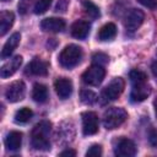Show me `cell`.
I'll use <instances>...</instances> for the list:
<instances>
[{
    "label": "cell",
    "instance_id": "cell-31",
    "mask_svg": "<svg viewBox=\"0 0 157 157\" xmlns=\"http://www.w3.org/2000/svg\"><path fill=\"white\" fill-rule=\"evenodd\" d=\"M151 70H152V74L155 77H157V61H153L152 65H151Z\"/></svg>",
    "mask_w": 157,
    "mask_h": 157
},
{
    "label": "cell",
    "instance_id": "cell-11",
    "mask_svg": "<svg viewBox=\"0 0 157 157\" xmlns=\"http://www.w3.org/2000/svg\"><path fill=\"white\" fill-rule=\"evenodd\" d=\"M54 88H55V92L59 96V98L66 99L72 93V82H71V80H69L66 77H59L54 82Z\"/></svg>",
    "mask_w": 157,
    "mask_h": 157
},
{
    "label": "cell",
    "instance_id": "cell-24",
    "mask_svg": "<svg viewBox=\"0 0 157 157\" xmlns=\"http://www.w3.org/2000/svg\"><path fill=\"white\" fill-rule=\"evenodd\" d=\"M50 4H52V0H37V2H36V5H34V9H33L34 13H36V15H42V13H44V12L49 9Z\"/></svg>",
    "mask_w": 157,
    "mask_h": 157
},
{
    "label": "cell",
    "instance_id": "cell-10",
    "mask_svg": "<svg viewBox=\"0 0 157 157\" xmlns=\"http://www.w3.org/2000/svg\"><path fill=\"white\" fill-rule=\"evenodd\" d=\"M83 135H94L98 131V117L94 112H85L81 114Z\"/></svg>",
    "mask_w": 157,
    "mask_h": 157
},
{
    "label": "cell",
    "instance_id": "cell-13",
    "mask_svg": "<svg viewBox=\"0 0 157 157\" xmlns=\"http://www.w3.org/2000/svg\"><path fill=\"white\" fill-rule=\"evenodd\" d=\"M26 74L36 76H45L48 74V63L39 58H34L26 67Z\"/></svg>",
    "mask_w": 157,
    "mask_h": 157
},
{
    "label": "cell",
    "instance_id": "cell-2",
    "mask_svg": "<svg viewBox=\"0 0 157 157\" xmlns=\"http://www.w3.org/2000/svg\"><path fill=\"white\" fill-rule=\"evenodd\" d=\"M50 129H52V124L48 120H42L34 125L31 132V145L33 148L39 151L50 150V141H49Z\"/></svg>",
    "mask_w": 157,
    "mask_h": 157
},
{
    "label": "cell",
    "instance_id": "cell-30",
    "mask_svg": "<svg viewBox=\"0 0 157 157\" xmlns=\"http://www.w3.org/2000/svg\"><path fill=\"white\" fill-rule=\"evenodd\" d=\"M60 156L61 157H64V156H71V157H74V156H76V151L75 150H65V151H63V152H60Z\"/></svg>",
    "mask_w": 157,
    "mask_h": 157
},
{
    "label": "cell",
    "instance_id": "cell-19",
    "mask_svg": "<svg viewBox=\"0 0 157 157\" xmlns=\"http://www.w3.org/2000/svg\"><path fill=\"white\" fill-rule=\"evenodd\" d=\"M115 36H117V26L112 22H108L104 26H102L98 32V39L102 42L112 40Z\"/></svg>",
    "mask_w": 157,
    "mask_h": 157
},
{
    "label": "cell",
    "instance_id": "cell-25",
    "mask_svg": "<svg viewBox=\"0 0 157 157\" xmlns=\"http://www.w3.org/2000/svg\"><path fill=\"white\" fill-rule=\"evenodd\" d=\"M92 60H93V64H98V65H102V66H103L104 64L108 63L109 58H108V55L104 54V53H96V54H93Z\"/></svg>",
    "mask_w": 157,
    "mask_h": 157
},
{
    "label": "cell",
    "instance_id": "cell-28",
    "mask_svg": "<svg viewBox=\"0 0 157 157\" xmlns=\"http://www.w3.org/2000/svg\"><path fill=\"white\" fill-rule=\"evenodd\" d=\"M137 1L145 7H148L151 10H155L157 7V0H137Z\"/></svg>",
    "mask_w": 157,
    "mask_h": 157
},
{
    "label": "cell",
    "instance_id": "cell-20",
    "mask_svg": "<svg viewBox=\"0 0 157 157\" xmlns=\"http://www.w3.org/2000/svg\"><path fill=\"white\" fill-rule=\"evenodd\" d=\"M32 98L37 103H45L48 99V88L43 83H36L32 91Z\"/></svg>",
    "mask_w": 157,
    "mask_h": 157
},
{
    "label": "cell",
    "instance_id": "cell-6",
    "mask_svg": "<svg viewBox=\"0 0 157 157\" xmlns=\"http://www.w3.org/2000/svg\"><path fill=\"white\" fill-rule=\"evenodd\" d=\"M105 76V70L102 65L93 64L82 74V81L90 86H98Z\"/></svg>",
    "mask_w": 157,
    "mask_h": 157
},
{
    "label": "cell",
    "instance_id": "cell-5",
    "mask_svg": "<svg viewBox=\"0 0 157 157\" xmlns=\"http://www.w3.org/2000/svg\"><path fill=\"white\" fill-rule=\"evenodd\" d=\"M124 87H125V82L121 77H115L113 78L109 85L103 88L102 91V94H101V101H102V104H105L108 102H112V101H115L124 91Z\"/></svg>",
    "mask_w": 157,
    "mask_h": 157
},
{
    "label": "cell",
    "instance_id": "cell-16",
    "mask_svg": "<svg viewBox=\"0 0 157 157\" xmlns=\"http://www.w3.org/2000/svg\"><path fill=\"white\" fill-rule=\"evenodd\" d=\"M20 39H21V34L18 32L11 34V37L6 40V43L2 47V50H1V58L2 59H6L12 54V52L17 48V45L20 43Z\"/></svg>",
    "mask_w": 157,
    "mask_h": 157
},
{
    "label": "cell",
    "instance_id": "cell-12",
    "mask_svg": "<svg viewBox=\"0 0 157 157\" xmlns=\"http://www.w3.org/2000/svg\"><path fill=\"white\" fill-rule=\"evenodd\" d=\"M40 28L45 32H61L65 28V21L59 17H48L42 20Z\"/></svg>",
    "mask_w": 157,
    "mask_h": 157
},
{
    "label": "cell",
    "instance_id": "cell-29",
    "mask_svg": "<svg viewBox=\"0 0 157 157\" xmlns=\"http://www.w3.org/2000/svg\"><path fill=\"white\" fill-rule=\"evenodd\" d=\"M66 7H67V1L66 0H59V2L56 4V6H55V11L56 12H64L65 10H66Z\"/></svg>",
    "mask_w": 157,
    "mask_h": 157
},
{
    "label": "cell",
    "instance_id": "cell-33",
    "mask_svg": "<svg viewBox=\"0 0 157 157\" xmlns=\"http://www.w3.org/2000/svg\"><path fill=\"white\" fill-rule=\"evenodd\" d=\"M2 1H9V0H2Z\"/></svg>",
    "mask_w": 157,
    "mask_h": 157
},
{
    "label": "cell",
    "instance_id": "cell-9",
    "mask_svg": "<svg viewBox=\"0 0 157 157\" xmlns=\"http://www.w3.org/2000/svg\"><path fill=\"white\" fill-rule=\"evenodd\" d=\"M114 153L119 157H131L136 153V146L132 140L128 137H120L114 146Z\"/></svg>",
    "mask_w": 157,
    "mask_h": 157
},
{
    "label": "cell",
    "instance_id": "cell-14",
    "mask_svg": "<svg viewBox=\"0 0 157 157\" xmlns=\"http://www.w3.org/2000/svg\"><path fill=\"white\" fill-rule=\"evenodd\" d=\"M22 64V56L21 55H16L13 58H11L9 61H6L2 67H1V71H0V75L2 78H6V77H10L12 76L21 66Z\"/></svg>",
    "mask_w": 157,
    "mask_h": 157
},
{
    "label": "cell",
    "instance_id": "cell-34",
    "mask_svg": "<svg viewBox=\"0 0 157 157\" xmlns=\"http://www.w3.org/2000/svg\"><path fill=\"white\" fill-rule=\"evenodd\" d=\"M156 54H157V52H156Z\"/></svg>",
    "mask_w": 157,
    "mask_h": 157
},
{
    "label": "cell",
    "instance_id": "cell-4",
    "mask_svg": "<svg viewBox=\"0 0 157 157\" xmlns=\"http://www.w3.org/2000/svg\"><path fill=\"white\" fill-rule=\"evenodd\" d=\"M128 118V113L124 108L110 107L103 114V125L107 130H113L120 126Z\"/></svg>",
    "mask_w": 157,
    "mask_h": 157
},
{
    "label": "cell",
    "instance_id": "cell-1",
    "mask_svg": "<svg viewBox=\"0 0 157 157\" xmlns=\"http://www.w3.org/2000/svg\"><path fill=\"white\" fill-rule=\"evenodd\" d=\"M130 81L132 88L130 92V99L134 103L145 101L151 93V86L147 82V75L140 70L130 71Z\"/></svg>",
    "mask_w": 157,
    "mask_h": 157
},
{
    "label": "cell",
    "instance_id": "cell-21",
    "mask_svg": "<svg viewBox=\"0 0 157 157\" xmlns=\"http://www.w3.org/2000/svg\"><path fill=\"white\" fill-rule=\"evenodd\" d=\"M32 117H33V112L29 108L23 107L15 113V121L18 124H25V123L29 121L32 119Z\"/></svg>",
    "mask_w": 157,
    "mask_h": 157
},
{
    "label": "cell",
    "instance_id": "cell-7",
    "mask_svg": "<svg viewBox=\"0 0 157 157\" xmlns=\"http://www.w3.org/2000/svg\"><path fill=\"white\" fill-rule=\"evenodd\" d=\"M144 20H145V15H144V12L141 10H139V9H131L130 11L126 12L125 18H124L125 29L129 33L135 32L142 25Z\"/></svg>",
    "mask_w": 157,
    "mask_h": 157
},
{
    "label": "cell",
    "instance_id": "cell-32",
    "mask_svg": "<svg viewBox=\"0 0 157 157\" xmlns=\"http://www.w3.org/2000/svg\"><path fill=\"white\" fill-rule=\"evenodd\" d=\"M153 105H155V112H156V117H157V98L155 99V102H153Z\"/></svg>",
    "mask_w": 157,
    "mask_h": 157
},
{
    "label": "cell",
    "instance_id": "cell-27",
    "mask_svg": "<svg viewBox=\"0 0 157 157\" xmlns=\"http://www.w3.org/2000/svg\"><path fill=\"white\" fill-rule=\"evenodd\" d=\"M148 142L151 146L157 147V129H151L148 132Z\"/></svg>",
    "mask_w": 157,
    "mask_h": 157
},
{
    "label": "cell",
    "instance_id": "cell-15",
    "mask_svg": "<svg viewBox=\"0 0 157 157\" xmlns=\"http://www.w3.org/2000/svg\"><path fill=\"white\" fill-rule=\"evenodd\" d=\"M91 29V25L88 21L85 20H77L71 26V36L77 39H85Z\"/></svg>",
    "mask_w": 157,
    "mask_h": 157
},
{
    "label": "cell",
    "instance_id": "cell-17",
    "mask_svg": "<svg viewBox=\"0 0 157 157\" xmlns=\"http://www.w3.org/2000/svg\"><path fill=\"white\" fill-rule=\"evenodd\" d=\"M22 145V134L20 131H11L5 139V146L9 151H17Z\"/></svg>",
    "mask_w": 157,
    "mask_h": 157
},
{
    "label": "cell",
    "instance_id": "cell-18",
    "mask_svg": "<svg viewBox=\"0 0 157 157\" xmlns=\"http://www.w3.org/2000/svg\"><path fill=\"white\" fill-rule=\"evenodd\" d=\"M15 21V15L11 11H2L0 15V36H5L12 27Z\"/></svg>",
    "mask_w": 157,
    "mask_h": 157
},
{
    "label": "cell",
    "instance_id": "cell-23",
    "mask_svg": "<svg viewBox=\"0 0 157 157\" xmlns=\"http://www.w3.org/2000/svg\"><path fill=\"white\" fill-rule=\"evenodd\" d=\"M80 99L83 104H87V105H92L97 102L98 99V96L91 91V90H81L80 91Z\"/></svg>",
    "mask_w": 157,
    "mask_h": 157
},
{
    "label": "cell",
    "instance_id": "cell-22",
    "mask_svg": "<svg viewBox=\"0 0 157 157\" xmlns=\"http://www.w3.org/2000/svg\"><path fill=\"white\" fill-rule=\"evenodd\" d=\"M83 9H85V12L91 17V18H98L101 12H99V9L97 5H94L92 1L90 0H80Z\"/></svg>",
    "mask_w": 157,
    "mask_h": 157
},
{
    "label": "cell",
    "instance_id": "cell-3",
    "mask_svg": "<svg viewBox=\"0 0 157 157\" xmlns=\"http://www.w3.org/2000/svg\"><path fill=\"white\" fill-rule=\"evenodd\" d=\"M81 59H82V49L76 44L66 45L59 55V63L65 69L75 67L76 65L80 64Z\"/></svg>",
    "mask_w": 157,
    "mask_h": 157
},
{
    "label": "cell",
    "instance_id": "cell-8",
    "mask_svg": "<svg viewBox=\"0 0 157 157\" xmlns=\"http://www.w3.org/2000/svg\"><path fill=\"white\" fill-rule=\"evenodd\" d=\"M26 93V86L23 81H15L12 83H10L5 91V97L9 102L11 103H16L23 99Z\"/></svg>",
    "mask_w": 157,
    "mask_h": 157
},
{
    "label": "cell",
    "instance_id": "cell-26",
    "mask_svg": "<svg viewBox=\"0 0 157 157\" xmlns=\"http://www.w3.org/2000/svg\"><path fill=\"white\" fill-rule=\"evenodd\" d=\"M102 155V147H101V145H92L88 150H87V152H86V156L88 157V156H101Z\"/></svg>",
    "mask_w": 157,
    "mask_h": 157
}]
</instances>
